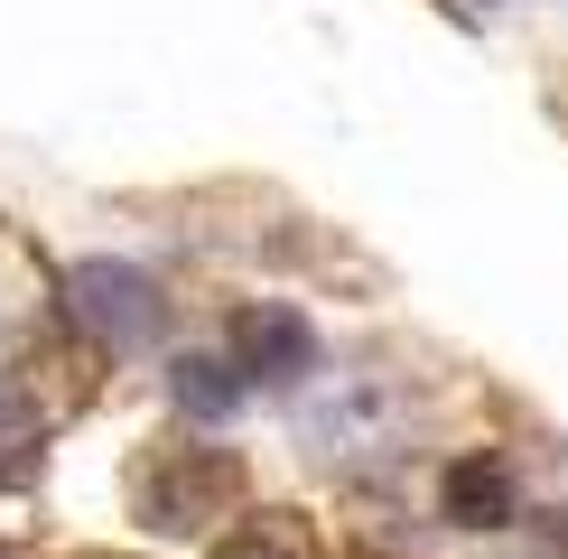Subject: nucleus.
<instances>
[{"instance_id":"2","label":"nucleus","mask_w":568,"mask_h":559,"mask_svg":"<svg viewBox=\"0 0 568 559\" xmlns=\"http://www.w3.org/2000/svg\"><path fill=\"white\" fill-rule=\"evenodd\" d=\"M233 495H243V466L205 457V448H159L131 476V504H140V522H150V531H205Z\"/></svg>"},{"instance_id":"5","label":"nucleus","mask_w":568,"mask_h":559,"mask_svg":"<svg viewBox=\"0 0 568 559\" xmlns=\"http://www.w3.org/2000/svg\"><path fill=\"white\" fill-rule=\"evenodd\" d=\"M178 402L196 419H224L233 402H243V364H233V345H224V355H178Z\"/></svg>"},{"instance_id":"1","label":"nucleus","mask_w":568,"mask_h":559,"mask_svg":"<svg viewBox=\"0 0 568 559\" xmlns=\"http://www.w3.org/2000/svg\"><path fill=\"white\" fill-rule=\"evenodd\" d=\"M65 317H75L103 355H131V345H159L169 298H159V280L131 271V262H75L65 271Z\"/></svg>"},{"instance_id":"7","label":"nucleus","mask_w":568,"mask_h":559,"mask_svg":"<svg viewBox=\"0 0 568 559\" xmlns=\"http://www.w3.org/2000/svg\"><path fill=\"white\" fill-rule=\"evenodd\" d=\"M215 559H298V541H280V531H233Z\"/></svg>"},{"instance_id":"6","label":"nucleus","mask_w":568,"mask_h":559,"mask_svg":"<svg viewBox=\"0 0 568 559\" xmlns=\"http://www.w3.org/2000/svg\"><path fill=\"white\" fill-rule=\"evenodd\" d=\"M38 466V402L0 373V485H19Z\"/></svg>"},{"instance_id":"3","label":"nucleus","mask_w":568,"mask_h":559,"mask_svg":"<svg viewBox=\"0 0 568 559\" xmlns=\"http://www.w3.org/2000/svg\"><path fill=\"white\" fill-rule=\"evenodd\" d=\"M233 364H243V383H307L317 373V336H307L298 308H243L233 317Z\"/></svg>"},{"instance_id":"8","label":"nucleus","mask_w":568,"mask_h":559,"mask_svg":"<svg viewBox=\"0 0 568 559\" xmlns=\"http://www.w3.org/2000/svg\"><path fill=\"white\" fill-rule=\"evenodd\" d=\"M0 559H10V550H0Z\"/></svg>"},{"instance_id":"4","label":"nucleus","mask_w":568,"mask_h":559,"mask_svg":"<svg viewBox=\"0 0 568 559\" xmlns=\"http://www.w3.org/2000/svg\"><path fill=\"white\" fill-rule=\"evenodd\" d=\"M504 512H513V476H504V457H457V466H447V522L494 531Z\"/></svg>"}]
</instances>
